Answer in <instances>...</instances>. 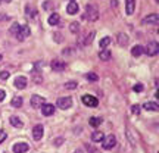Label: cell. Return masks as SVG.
I'll use <instances>...</instances> for the list:
<instances>
[{
  "instance_id": "6da1fadb",
  "label": "cell",
  "mask_w": 159,
  "mask_h": 153,
  "mask_svg": "<svg viewBox=\"0 0 159 153\" xmlns=\"http://www.w3.org/2000/svg\"><path fill=\"white\" fill-rule=\"evenodd\" d=\"M11 34L15 35V38L19 40V41H24V40L30 37L31 31H30L28 25H19V24H13L11 27Z\"/></svg>"
},
{
  "instance_id": "7a4b0ae2",
  "label": "cell",
  "mask_w": 159,
  "mask_h": 153,
  "mask_svg": "<svg viewBox=\"0 0 159 153\" xmlns=\"http://www.w3.org/2000/svg\"><path fill=\"white\" fill-rule=\"evenodd\" d=\"M85 19H89V22H94L99 19V11L94 5H87L85 6Z\"/></svg>"
},
{
  "instance_id": "3957f363",
  "label": "cell",
  "mask_w": 159,
  "mask_h": 153,
  "mask_svg": "<svg viewBox=\"0 0 159 153\" xmlns=\"http://www.w3.org/2000/svg\"><path fill=\"white\" fill-rule=\"evenodd\" d=\"M143 53H146L148 56H156L159 53V44L156 41H150V43L143 49Z\"/></svg>"
},
{
  "instance_id": "277c9868",
  "label": "cell",
  "mask_w": 159,
  "mask_h": 153,
  "mask_svg": "<svg viewBox=\"0 0 159 153\" xmlns=\"http://www.w3.org/2000/svg\"><path fill=\"white\" fill-rule=\"evenodd\" d=\"M56 105H57V108L59 109H63V110H65V109H69L71 108V106H72V99H71V97H59V99H57V102H56Z\"/></svg>"
},
{
  "instance_id": "5b68a950",
  "label": "cell",
  "mask_w": 159,
  "mask_h": 153,
  "mask_svg": "<svg viewBox=\"0 0 159 153\" xmlns=\"http://www.w3.org/2000/svg\"><path fill=\"white\" fill-rule=\"evenodd\" d=\"M115 144H116V137L112 136V134L108 137H105L102 140V146H103V149H106V150L115 147Z\"/></svg>"
},
{
  "instance_id": "8992f818",
  "label": "cell",
  "mask_w": 159,
  "mask_h": 153,
  "mask_svg": "<svg viewBox=\"0 0 159 153\" xmlns=\"http://www.w3.org/2000/svg\"><path fill=\"white\" fill-rule=\"evenodd\" d=\"M142 24H143V25H158V24H159L158 13H150V15H148L146 18H143Z\"/></svg>"
},
{
  "instance_id": "52a82bcc",
  "label": "cell",
  "mask_w": 159,
  "mask_h": 153,
  "mask_svg": "<svg viewBox=\"0 0 159 153\" xmlns=\"http://www.w3.org/2000/svg\"><path fill=\"white\" fill-rule=\"evenodd\" d=\"M83 103H84L85 106H89V108H96L97 105H99V100H97L94 96H90V94H85L83 96Z\"/></svg>"
},
{
  "instance_id": "ba28073f",
  "label": "cell",
  "mask_w": 159,
  "mask_h": 153,
  "mask_svg": "<svg viewBox=\"0 0 159 153\" xmlns=\"http://www.w3.org/2000/svg\"><path fill=\"white\" fill-rule=\"evenodd\" d=\"M50 66L55 72H62L63 69L66 68V63L63 62V61H59V59H53L50 63Z\"/></svg>"
},
{
  "instance_id": "9c48e42d",
  "label": "cell",
  "mask_w": 159,
  "mask_h": 153,
  "mask_svg": "<svg viewBox=\"0 0 159 153\" xmlns=\"http://www.w3.org/2000/svg\"><path fill=\"white\" fill-rule=\"evenodd\" d=\"M43 134H44V128H43V125H35L34 128H33V138H34L35 142H39L43 138Z\"/></svg>"
},
{
  "instance_id": "30bf717a",
  "label": "cell",
  "mask_w": 159,
  "mask_h": 153,
  "mask_svg": "<svg viewBox=\"0 0 159 153\" xmlns=\"http://www.w3.org/2000/svg\"><path fill=\"white\" fill-rule=\"evenodd\" d=\"M40 108H41V112H43L44 116H52V115L55 114V106L50 105V103H43Z\"/></svg>"
},
{
  "instance_id": "8fae6325",
  "label": "cell",
  "mask_w": 159,
  "mask_h": 153,
  "mask_svg": "<svg viewBox=\"0 0 159 153\" xmlns=\"http://www.w3.org/2000/svg\"><path fill=\"white\" fill-rule=\"evenodd\" d=\"M13 84H15V87H16L18 90H24L27 87V84H28V79L25 78V77H16Z\"/></svg>"
},
{
  "instance_id": "7c38bea8",
  "label": "cell",
  "mask_w": 159,
  "mask_h": 153,
  "mask_svg": "<svg viewBox=\"0 0 159 153\" xmlns=\"http://www.w3.org/2000/svg\"><path fill=\"white\" fill-rule=\"evenodd\" d=\"M80 11V6L77 2H74V0H71L68 3V6H66V12H68L69 15H75V13H78Z\"/></svg>"
},
{
  "instance_id": "4fadbf2b",
  "label": "cell",
  "mask_w": 159,
  "mask_h": 153,
  "mask_svg": "<svg viewBox=\"0 0 159 153\" xmlns=\"http://www.w3.org/2000/svg\"><path fill=\"white\" fill-rule=\"evenodd\" d=\"M44 103V97H41V96H37V94H34V96L31 97V106L34 109L40 108L41 105Z\"/></svg>"
},
{
  "instance_id": "5bb4252c",
  "label": "cell",
  "mask_w": 159,
  "mask_h": 153,
  "mask_svg": "<svg viewBox=\"0 0 159 153\" xmlns=\"http://www.w3.org/2000/svg\"><path fill=\"white\" fill-rule=\"evenodd\" d=\"M136 9V0H125V12L127 15H133Z\"/></svg>"
},
{
  "instance_id": "9a60e30c",
  "label": "cell",
  "mask_w": 159,
  "mask_h": 153,
  "mask_svg": "<svg viewBox=\"0 0 159 153\" xmlns=\"http://www.w3.org/2000/svg\"><path fill=\"white\" fill-rule=\"evenodd\" d=\"M27 150H30L27 143H16V144H13V152L15 153H25Z\"/></svg>"
},
{
  "instance_id": "2e32d148",
  "label": "cell",
  "mask_w": 159,
  "mask_h": 153,
  "mask_svg": "<svg viewBox=\"0 0 159 153\" xmlns=\"http://www.w3.org/2000/svg\"><path fill=\"white\" fill-rule=\"evenodd\" d=\"M128 41H130L128 35L124 34V33H119L118 34V44L121 46V47H125V46L128 44Z\"/></svg>"
},
{
  "instance_id": "e0dca14e",
  "label": "cell",
  "mask_w": 159,
  "mask_h": 153,
  "mask_svg": "<svg viewBox=\"0 0 159 153\" xmlns=\"http://www.w3.org/2000/svg\"><path fill=\"white\" fill-rule=\"evenodd\" d=\"M99 57H100V61H109L111 57H112V53H111V50H108V49H102V50L99 52Z\"/></svg>"
},
{
  "instance_id": "ac0fdd59",
  "label": "cell",
  "mask_w": 159,
  "mask_h": 153,
  "mask_svg": "<svg viewBox=\"0 0 159 153\" xmlns=\"http://www.w3.org/2000/svg\"><path fill=\"white\" fill-rule=\"evenodd\" d=\"M143 108L146 109V110H152V112H158L159 110V105L155 102H146L143 105Z\"/></svg>"
},
{
  "instance_id": "d6986e66",
  "label": "cell",
  "mask_w": 159,
  "mask_h": 153,
  "mask_svg": "<svg viewBox=\"0 0 159 153\" xmlns=\"http://www.w3.org/2000/svg\"><path fill=\"white\" fill-rule=\"evenodd\" d=\"M103 138H105V134H103L102 131H94L93 134H91V140L94 143H99V142H102Z\"/></svg>"
},
{
  "instance_id": "ffe728a7",
  "label": "cell",
  "mask_w": 159,
  "mask_h": 153,
  "mask_svg": "<svg viewBox=\"0 0 159 153\" xmlns=\"http://www.w3.org/2000/svg\"><path fill=\"white\" fill-rule=\"evenodd\" d=\"M59 21H61V18H59V15H57V13H52L50 16H49V19H47L49 25H57V24H59Z\"/></svg>"
},
{
  "instance_id": "44dd1931",
  "label": "cell",
  "mask_w": 159,
  "mask_h": 153,
  "mask_svg": "<svg viewBox=\"0 0 159 153\" xmlns=\"http://www.w3.org/2000/svg\"><path fill=\"white\" fill-rule=\"evenodd\" d=\"M131 55H133L134 57L142 56V55H143V47H142V46H139V44L134 46V47L131 49Z\"/></svg>"
},
{
  "instance_id": "7402d4cb",
  "label": "cell",
  "mask_w": 159,
  "mask_h": 153,
  "mask_svg": "<svg viewBox=\"0 0 159 153\" xmlns=\"http://www.w3.org/2000/svg\"><path fill=\"white\" fill-rule=\"evenodd\" d=\"M11 124L15 127V128H22L24 124H22V121L18 118V116H11Z\"/></svg>"
},
{
  "instance_id": "603a6c76",
  "label": "cell",
  "mask_w": 159,
  "mask_h": 153,
  "mask_svg": "<svg viewBox=\"0 0 159 153\" xmlns=\"http://www.w3.org/2000/svg\"><path fill=\"white\" fill-rule=\"evenodd\" d=\"M33 81H34L35 84H40V83L43 81V75H41V72H39L37 69L33 71Z\"/></svg>"
},
{
  "instance_id": "cb8c5ba5",
  "label": "cell",
  "mask_w": 159,
  "mask_h": 153,
  "mask_svg": "<svg viewBox=\"0 0 159 153\" xmlns=\"http://www.w3.org/2000/svg\"><path fill=\"white\" fill-rule=\"evenodd\" d=\"M22 103H24V100H22V97L21 96H15L13 99H12V106H13V108H21Z\"/></svg>"
},
{
  "instance_id": "d4e9b609",
  "label": "cell",
  "mask_w": 159,
  "mask_h": 153,
  "mask_svg": "<svg viewBox=\"0 0 159 153\" xmlns=\"http://www.w3.org/2000/svg\"><path fill=\"white\" fill-rule=\"evenodd\" d=\"M103 119L100 118V116H91L90 119H89V122H90L91 127H99V125L102 124Z\"/></svg>"
},
{
  "instance_id": "484cf974",
  "label": "cell",
  "mask_w": 159,
  "mask_h": 153,
  "mask_svg": "<svg viewBox=\"0 0 159 153\" xmlns=\"http://www.w3.org/2000/svg\"><path fill=\"white\" fill-rule=\"evenodd\" d=\"M111 41H112V40H111V37H103V38L100 40V43H99L100 50H102V49H106V47L111 44Z\"/></svg>"
},
{
  "instance_id": "4316f807",
  "label": "cell",
  "mask_w": 159,
  "mask_h": 153,
  "mask_svg": "<svg viewBox=\"0 0 159 153\" xmlns=\"http://www.w3.org/2000/svg\"><path fill=\"white\" fill-rule=\"evenodd\" d=\"M94 35H96V33H94V31H90V34H87V35H85L84 46H89V44H91V41H93V38H94Z\"/></svg>"
},
{
  "instance_id": "83f0119b",
  "label": "cell",
  "mask_w": 159,
  "mask_h": 153,
  "mask_svg": "<svg viewBox=\"0 0 159 153\" xmlns=\"http://www.w3.org/2000/svg\"><path fill=\"white\" fill-rule=\"evenodd\" d=\"M127 137H128V142H130L131 146H136V137L133 136V133H131L130 128H127Z\"/></svg>"
},
{
  "instance_id": "f1b7e54d",
  "label": "cell",
  "mask_w": 159,
  "mask_h": 153,
  "mask_svg": "<svg viewBox=\"0 0 159 153\" xmlns=\"http://www.w3.org/2000/svg\"><path fill=\"white\" fill-rule=\"evenodd\" d=\"M69 31L72 33V34H77L80 31V24L78 22H71V25H69Z\"/></svg>"
},
{
  "instance_id": "f546056e",
  "label": "cell",
  "mask_w": 159,
  "mask_h": 153,
  "mask_svg": "<svg viewBox=\"0 0 159 153\" xmlns=\"http://www.w3.org/2000/svg\"><path fill=\"white\" fill-rule=\"evenodd\" d=\"M25 12H27V15H28V16H35V13H37V11H35L33 6H30V5H27Z\"/></svg>"
},
{
  "instance_id": "4dcf8cb0",
  "label": "cell",
  "mask_w": 159,
  "mask_h": 153,
  "mask_svg": "<svg viewBox=\"0 0 159 153\" xmlns=\"http://www.w3.org/2000/svg\"><path fill=\"white\" fill-rule=\"evenodd\" d=\"M65 88H66V90H74V88H77V81H68V83H65Z\"/></svg>"
},
{
  "instance_id": "1f68e13d",
  "label": "cell",
  "mask_w": 159,
  "mask_h": 153,
  "mask_svg": "<svg viewBox=\"0 0 159 153\" xmlns=\"http://www.w3.org/2000/svg\"><path fill=\"white\" fill-rule=\"evenodd\" d=\"M85 78L89 79V81H97L99 77H97V74H94V72H89V74H85Z\"/></svg>"
},
{
  "instance_id": "d6a6232c",
  "label": "cell",
  "mask_w": 159,
  "mask_h": 153,
  "mask_svg": "<svg viewBox=\"0 0 159 153\" xmlns=\"http://www.w3.org/2000/svg\"><path fill=\"white\" fill-rule=\"evenodd\" d=\"M131 112L134 115H140V106H139V105H133V106H131Z\"/></svg>"
},
{
  "instance_id": "836d02e7",
  "label": "cell",
  "mask_w": 159,
  "mask_h": 153,
  "mask_svg": "<svg viewBox=\"0 0 159 153\" xmlns=\"http://www.w3.org/2000/svg\"><path fill=\"white\" fill-rule=\"evenodd\" d=\"M9 77H11V72H9V71H2V72H0V78L2 79H7Z\"/></svg>"
},
{
  "instance_id": "e575fe53",
  "label": "cell",
  "mask_w": 159,
  "mask_h": 153,
  "mask_svg": "<svg viewBox=\"0 0 159 153\" xmlns=\"http://www.w3.org/2000/svg\"><path fill=\"white\" fill-rule=\"evenodd\" d=\"M133 90L136 91V93H140V91H143V84H136L134 87H133Z\"/></svg>"
},
{
  "instance_id": "d590c367",
  "label": "cell",
  "mask_w": 159,
  "mask_h": 153,
  "mask_svg": "<svg viewBox=\"0 0 159 153\" xmlns=\"http://www.w3.org/2000/svg\"><path fill=\"white\" fill-rule=\"evenodd\" d=\"M5 138H6V131L5 130H0V144L5 142Z\"/></svg>"
},
{
  "instance_id": "8d00e7d4",
  "label": "cell",
  "mask_w": 159,
  "mask_h": 153,
  "mask_svg": "<svg viewBox=\"0 0 159 153\" xmlns=\"http://www.w3.org/2000/svg\"><path fill=\"white\" fill-rule=\"evenodd\" d=\"M53 37H55V40H56L57 43H61V41H62V38H61V34H59V33H55V34H53Z\"/></svg>"
},
{
  "instance_id": "74e56055",
  "label": "cell",
  "mask_w": 159,
  "mask_h": 153,
  "mask_svg": "<svg viewBox=\"0 0 159 153\" xmlns=\"http://www.w3.org/2000/svg\"><path fill=\"white\" fill-rule=\"evenodd\" d=\"M5 97H6V91L5 90H0V102H2Z\"/></svg>"
},
{
  "instance_id": "f35d334b",
  "label": "cell",
  "mask_w": 159,
  "mask_h": 153,
  "mask_svg": "<svg viewBox=\"0 0 159 153\" xmlns=\"http://www.w3.org/2000/svg\"><path fill=\"white\" fill-rule=\"evenodd\" d=\"M85 147L89 149V152H90V153H94V150H96V149L93 147V146H89V144H87V146H85Z\"/></svg>"
},
{
  "instance_id": "ab89813d",
  "label": "cell",
  "mask_w": 159,
  "mask_h": 153,
  "mask_svg": "<svg viewBox=\"0 0 159 153\" xmlns=\"http://www.w3.org/2000/svg\"><path fill=\"white\" fill-rule=\"evenodd\" d=\"M62 142H63V138H62V137H59V138L56 140V144H61Z\"/></svg>"
},
{
  "instance_id": "60d3db41",
  "label": "cell",
  "mask_w": 159,
  "mask_h": 153,
  "mask_svg": "<svg viewBox=\"0 0 159 153\" xmlns=\"http://www.w3.org/2000/svg\"><path fill=\"white\" fill-rule=\"evenodd\" d=\"M2 2H5V3H11L12 0H2Z\"/></svg>"
},
{
  "instance_id": "b9f144b4",
  "label": "cell",
  "mask_w": 159,
  "mask_h": 153,
  "mask_svg": "<svg viewBox=\"0 0 159 153\" xmlns=\"http://www.w3.org/2000/svg\"><path fill=\"white\" fill-rule=\"evenodd\" d=\"M74 153H83V152H81V150H77V152H74Z\"/></svg>"
},
{
  "instance_id": "7bdbcfd3",
  "label": "cell",
  "mask_w": 159,
  "mask_h": 153,
  "mask_svg": "<svg viewBox=\"0 0 159 153\" xmlns=\"http://www.w3.org/2000/svg\"><path fill=\"white\" fill-rule=\"evenodd\" d=\"M0 61H2V55H0Z\"/></svg>"
}]
</instances>
